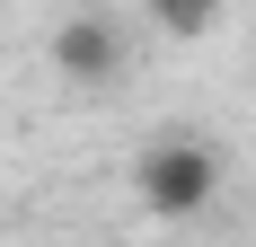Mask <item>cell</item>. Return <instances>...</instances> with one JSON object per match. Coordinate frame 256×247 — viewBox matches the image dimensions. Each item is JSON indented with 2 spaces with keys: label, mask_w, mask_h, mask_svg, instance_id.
<instances>
[{
  "label": "cell",
  "mask_w": 256,
  "mask_h": 247,
  "mask_svg": "<svg viewBox=\"0 0 256 247\" xmlns=\"http://www.w3.org/2000/svg\"><path fill=\"white\" fill-rule=\"evenodd\" d=\"M150 18L177 36V44H194V36H212V18H221V0H150Z\"/></svg>",
  "instance_id": "3957f363"
},
{
  "label": "cell",
  "mask_w": 256,
  "mask_h": 247,
  "mask_svg": "<svg viewBox=\"0 0 256 247\" xmlns=\"http://www.w3.org/2000/svg\"><path fill=\"white\" fill-rule=\"evenodd\" d=\"M53 71L80 80V88H106V80L124 71L115 26H106V18H62V26H53Z\"/></svg>",
  "instance_id": "7a4b0ae2"
},
{
  "label": "cell",
  "mask_w": 256,
  "mask_h": 247,
  "mask_svg": "<svg viewBox=\"0 0 256 247\" xmlns=\"http://www.w3.org/2000/svg\"><path fill=\"white\" fill-rule=\"evenodd\" d=\"M132 186H142V203H150L159 221H194V212L221 194V159H212L204 142L168 132V142H150L142 159H132Z\"/></svg>",
  "instance_id": "6da1fadb"
}]
</instances>
